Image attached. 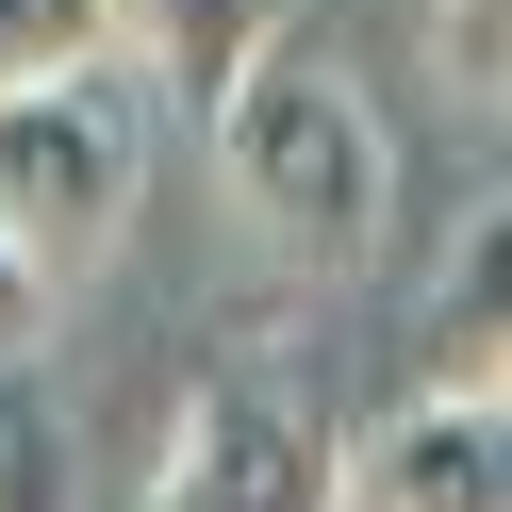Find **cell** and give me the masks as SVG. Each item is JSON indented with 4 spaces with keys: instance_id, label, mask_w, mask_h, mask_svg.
<instances>
[{
    "instance_id": "cell-1",
    "label": "cell",
    "mask_w": 512,
    "mask_h": 512,
    "mask_svg": "<svg viewBox=\"0 0 512 512\" xmlns=\"http://www.w3.org/2000/svg\"><path fill=\"white\" fill-rule=\"evenodd\" d=\"M215 182H232V215L281 248V265H314V281H347L380 248V215H397L380 100L331 67V50H265V67L215 100Z\"/></svg>"
},
{
    "instance_id": "cell-2",
    "label": "cell",
    "mask_w": 512,
    "mask_h": 512,
    "mask_svg": "<svg viewBox=\"0 0 512 512\" xmlns=\"http://www.w3.org/2000/svg\"><path fill=\"white\" fill-rule=\"evenodd\" d=\"M149 199V100L133 67H83L50 100H0V248L34 281H83Z\"/></svg>"
},
{
    "instance_id": "cell-3",
    "label": "cell",
    "mask_w": 512,
    "mask_h": 512,
    "mask_svg": "<svg viewBox=\"0 0 512 512\" xmlns=\"http://www.w3.org/2000/svg\"><path fill=\"white\" fill-rule=\"evenodd\" d=\"M149 512H331V446H314V413L281 397L265 364H215L199 397L166 413Z\"/></svg>"
},
{
    "instance_id": "cell-4",
    "label": "cell",
    "mask_w": 512,
    "mask_h": 512,
    "mask_svg": "<svg viewBox=\"0 0 512 512\" xmlns=\"http://www.w3.org/2000/svg\"><path fill=\"white\" fill-rule=\"evenodd\" d=\"M364 512H512V380H446V397L380 413Z\"/></svg>"
},
{
    "instance_id": "cell-5",
    "label": "cell",
    "mask_w": 512,
    "mask_h": 512,
    "mask_svg": "<svg viewBox=\"0 0 512 512\" xmlns=\"http://www.w3.org/2000/svg\"><path fill=\"white\" fill-rule=\"evenodd\" d=\"M116 50L215 133V100H232L265 50H298V34H281V0H116Z\"/></svg>"
},
{
    "instance_id": "cell-6",
    "label": "cell",
    "mask_w": 512,
    "mask_h": 512,
    "mask_svg": "<svg viewBox=\"0 0 512 512\" xmlns=\"http://www.w3.org/2000/svg\"><path fill=\"white\" fill-rule=\"evenodd\" d=\"M83 67H133L116 50V0H0V100H50Z\"/></svg>"
},
{
    "instance_id": "cell-7",
    "label": "cell",
    "mask_w": 512,
    "mask_h": 512,
    "mask_svg": "<svg viewBox=\"0 0 512 512\" xmlns=\"http://www.w3.org/2000/svg\"><path fill=\"white\" fill-rule=\"evenodd\" d=\"M0 512H67V413L34 347H0Z\"/></svg>"
},
{
    "instance_id": "cell-8",
    "label": "cell",
    "mask_w": 512,
    "mask_h": 512,
    "mask_svg": "<svg viewBox=\"0 0 512 512\" xmlns=\"http://www.w3.org/2000/svg\"><path fill=\"white\" fill-rule=\"evenodd\" d=\"M446 331H463V347H479V364H496V380H512V199H496V215H479V232H463V248H446Z\"/></svg>"
},
{
    "instance_id": "cell-9",
    "label": "cell",
    "mask_w": 512,
    "mask_h": 512,
    "mask_svg": "<svg viewBox=\"0 0 512 512\" xmlns=\"http://www.w3.org/2000/svg\"><path fill=\"white\" fill-rule=\"evenodd\" d=\"M430 67L512 116V0H430Z\"/></svg>"
},
{
    "instance_id": "cell-10",
    "label": "cell",
    "mask_w": 512,
    "mask_h": 512,
    "mask_svg": "<svg viewBox=\"0 0 512 512\" xmlns=\"http://www.w3.org/2000/svg\"><path fill=\"white\" fill-rule=\"evenodd\" d=\"M34 298H50V281H34V265H17V248H0V347L34 331Z\"/></svg>"
}]
</instances>
